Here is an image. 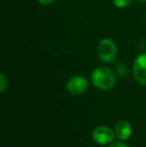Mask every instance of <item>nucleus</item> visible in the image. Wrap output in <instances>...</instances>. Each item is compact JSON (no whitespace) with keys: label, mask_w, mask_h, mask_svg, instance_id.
Here are the masks:
<instances>
[{"label":"nucleus","mask_w":146,"mask_h":147,"mask_svg":"<svg viewBox=\"0 0 146 147\" xmlns=\"http://www.w3.org/2000/svg\"><path fill=\"white\" fill-rule=\"evenodd\" d=\"M91 82L96 88L100 90H110L116 83V77L112 70L108 67L100 66L94 69L91 74Z\"/></svg>","instance_id":"obj_1"},{"label":"nucleus","mask_w":146,"mask_h":147,"mask_svg":"<svg viewBox=\"0 0 146 147\" xmlns=\"http://www.w3.org/2000/svg\"><path fill=\"white\" fill-rule=\"evenodd\" d=\"M97 53L100 60L104 63L114 61L117 56V47L114 41L109 38H104L98 43Z\"/></svg>","instance_id":"obj_2"},{"label":"nucleus","mask_w":146,"mask_h":147,"mask_svg":"<svg viewBox=\"0 0 146 147\" xmlns=\"http://www.w3.org/2000/svg\"><path fill=\"white\" fill-rule=\"evenodd\" d=\"M132 73L135 81L146 85V52L138 55L133 62Z\"/></svg>","instance_id":"obj_3"},{"label":"nucleus","mask_w":146,"mask_h":147,"mask_svg":"<svg viewBox=\"0 0 146 147\" xmlns=\"http://www.w3.org/2000/svg\"><path fill=\"white\" fill-rule=\"evenodd\" d=\"M115 137V132L107 126H97L92 131V138L99 145L112 143Z\"/></svg>","instance_id":"obj_4"},{"label":"nucleus","mask_w":146,"mask_h":147,"mask_svg":"<svg viewBox=\"0 0 146 147\" xmlns=\"http://www.w3.org/2000/svg\"><path fill=\"white\" fill-rule=\"evenodd\" d=\"M88 88V81L82 76L76 75L69 78L66 82V89L70 94L80 95L86 91Z\"/></svg>","instance_id":"obj_5"},{"label":"nucleus","mask_w":146,"mask_h":147,"mask_svg":"<svg viewBox=\"0 0 146 147\" xmlns=\"http://www.w3.org/2000/svg\"><path fill=\"white\" fill-rule=\"evenodd\" d=\"M115 135L118 139L125 141L127 140L132 134V128L129 122L127 121H119L118 123L115 125L114 128Z\"/></svg>","instance_id":"obj_6"},{"label":"nucleus","mask_w":146,"mask_h":147,"mask_svg":"<svg viewBox=\"0 0 146 147\" xmlns=\"http://www.w3.org/2000/svg\"><path fill=\"white\" fill-rule=\"evenodd\" d=\"M7 87H8V78L6 77V75L4 73H1L0 74V91L4 92Z\"/></svg>","instance_id":"obj_7"},{"label":"nucleus","mask_w":146,"mask_h":147,"mask_svg":"<svg viewBox=\"0 0 146 147\" xmlns=\"http://www.w3.org/2000/svg\"><path fill=\"white\" fill-rule=\"evenodd\" d=\"M131 0H113V4L117 8H125L128 5H130Z\"/></svg>","instance_id":"obj_8"},{"label":"nucleus","mask_w":146,"mask_h":147,"mask_svg":"<svg viewBox=\"0 0 146 147\" xmlns=\"http://www.w3.org/2000/svg\"><path fill=\"white\" fill-rule=\"evenodd\" d=\"M116 68H117V72L119 73V75H121V76L125 75V73H126V69H125V66L123 65V64H120V63L117 64Z\"/></svg>","instance_id":"obj_9"},{"label":"nucleus","mask_w":146,"mask_h":147,"mask_svg":"<svg viewBox=\"0 0 146 147\" xmlns=\"http://www.w3.org/2000/svg\"><path fill=\"white\" fill-rule=\"evenodd\" d=\"M109 147H129V146L126 145L125 143H123V142L117 141V142H112Z\"/></svg>","instance_id":"obj_10"},{"label":"nucleus","mask_w":146,"mask_h":147,"mask_svg":"<svg viewBox=\"0 0 146 147\" xmlns=\"http://www.w3.org/2000/svg\"><path fill=\"white\" fill-rule=\"evenodd\" d=\"M37 1L40 4H42V5H49V4L52 3L53 0H37Z\"/></svg>","instance_id":"obj_11"},{"label":"nucleus","mask_w":146,"mask_h":147,"mask_svg":"<svg viewBox=\"0 0 146 147\" xmlns=\"http://www.w3.org/2000/svg\"><path fill=\"white\" fill-rule=\"evenodd\" d=\"M137 1H139V2H146V0H137Z\"/></svg>","instance_id":"obj_12"}]
</instances>
